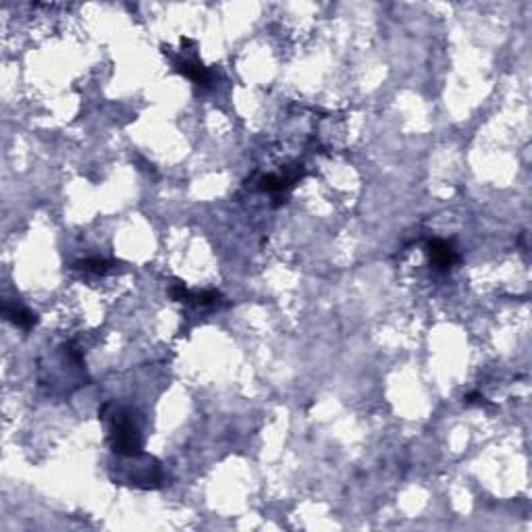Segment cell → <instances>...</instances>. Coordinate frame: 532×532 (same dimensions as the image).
I'll list each match as a JSON object with an SVG mask.
<instances>
[{
	"instance_id": "6da1fadb",
	"label": "cell",
	"mask_w": 532,
	"mask_h": 532,
	"mask_svg": "<svg viewBox=\"0 0 532 532\" xmlns=\"http://www.w3.org/2000/svg\"><path fill=\"white\" fill-rule=\"evenodd\" d=\"M113 430H111V443L113 451L119 455H140L142 453V439L137 428L133 426L131 418L123 412L117 410L113 414Z\"/></svg>"
},
{
	"instance_id": "7a4b0ae2",
	"label": "cell",
	"mask_w": 532,
	"mask_h": 532,
	"mask_svg": "<svg viewBox=\"0 0 532 532\" xmlns=\"http://www.w3.org/2000/svg\"><path fill=\"white\" fill-rule=\"evenodd\" d=\"M428 258H430V264L435 266L437 271H449L451 266L457 262V251L455 247L445 241V239H433L428 243Z\"/></svg>"
},
{
	"instance_id": "3957f363",
	"label": "cell",
	"mask_w": 532,
	"mask_h": 532,
	"mask_svg": "<svg viewBox=\"0 0 532 532\" xmlns=\"http://www.w3.org/2000/svg\"><path fill=\"white\" fill-rule=\"evenodd\" d=\"M3 316H5L9 323H13L15 327L23 329V331L34 329L36 323H38V316H36L32 310H28V308H23V306H19V304H5V306H3Z\"/></svg>"
},
{
	"instance_id": "277c9868",
	"label": "cell",
	"mask_w": 532,
	"mask_h": 532,
	"mask_svg": "<svg viewBox=\"0 0 532 532\" xmlns=\"http://www.w3.org/2000/svg\"><path fill=\"white\" fill-rule=\"evenodd\" d=\"M179 73L185 75L187 79H191L196 86H202V88H208L212 84V73L202 67L198 61H183L179 63Z\"/></svg>"
},
{
	"instance_id": "5b68a950",
	"label": "cell",
	"mask_w": 532,
	"mask_h": 532,
	"mask_svg": "<svg viewBox=\"0 0 532 532\" xmlns=\"http://www.w3.org/2000/svg\"><path fill=\"white\" fill-rule=\"evenodd\" d=\"M296 181H298V177H296V175H294V177L266 175V177H262V181H260V187H262L264 191H271V193H281V191L289 189V187H292Z\"/></svg>"
},
{
	"instance_id": "8992f818",
	"label": "cell",
	"mask_w": 532,
	"mask_h": 532,
	"mask_svg": "<svg viewBox=\"0 0 532 532\" xmlns=\"http://www.w3.org/2000/svg\"><path fill=\"white\" fill-rule=\"evenodd\" d=\"M79 269L90 271V273H96V275H106V273L111 271V264H108L106 260L92 258V260H84V262H79Z\"/></svg>"
},
{
	"instance_id": "52a82bcc",
	"label": "cell",
	"mask_w": 532,
	"mask_h": 532,
	"mask_svg": "<svg viewBox=\"0 0 532 532\" xmlns=\"http://www.w3.org/2000/svg\"><path fill=\"white\" fill-rule=\"evenodd\" d=\"M218 300H220V294H218V292H214V289H210V292H202V294L193 296V302H196L198 306H212V304H216Z\"/></svg>"
}]
</instances>
